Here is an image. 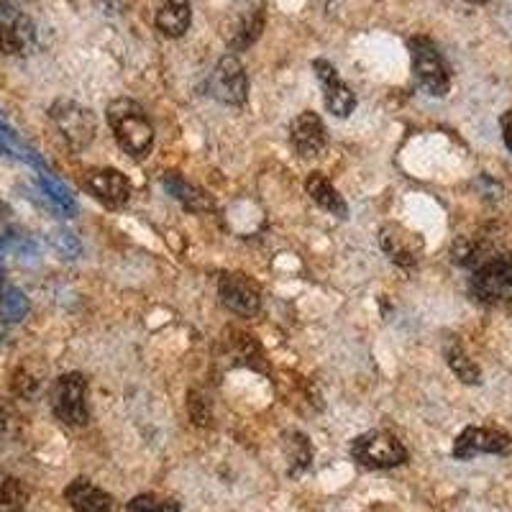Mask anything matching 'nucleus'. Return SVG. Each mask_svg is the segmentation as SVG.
<instances>
[{
    "label": "nucleus",
    "mask_w": 512,
    "mask_h": 512,
    "mask_svg": "<svg viewBox=\"0 0 512 512\" xmlns=\"http://www.w3.org/2000/svg\"><path fill=\"white\" fill-rule=\"evenodd\" d=\"M105 116H108V123H111L113 134H116L123 152L131 154L134 159H144L146 154L152 152L154 128L139 103L128 98H118L108 103Z\"/></svg>",
    "instance_id": "f257e3e1"
},
{
    "label": "nucleus",
    "mask_w": 512,
    "mask_h": 512,
    "mask_svg": "<svg viewBox=\"0 0 512 512\" xmlns=\"http://www.w3.org/2000/svg\"><path fill=\"white\" fill-rule=\"evenodd\" d=\"M410 59H413V77L418 82V88L423 93L433 95V98H443L451 88V75L443 62L441 52L436 49L431 39L425 36H413L408 41Z\"/></svg>",
    "instance_id": "f03ea898"
},
{
    "label": "nucleus",
    "mask_w": 512,
    "mask_h": 512,
    "mask_svg": "<svg viewBox=\"0 0 512 512\" xmlns=\"http://www.w3.org/2000/svg\"><path fill=\"white\" fill-rule=\"evenodd\" d=\"M88 379L82 377L80 372H67L62 377L54 379L52 384V413L57 420L72 428H82L90 423V410H88Z\"/></svg>",
    "instance_id": "7ed1b4c3"
},
{
    "label": "nucleus",
    "mask_w": 512,
    "mask_h": 512,
    "mask_svg": "<svg viewBox=\"0 0 512 512\" xmlns=\"http://www.w3.org/2000/svg\"><path fill=\"white\" fill-rule=\"evenodd\" d=\"M472 295L484 305H502L512 300V254H497L474 269Z\"/></svg>",
    "instance_id": "20e7f679"
},
{
    "label": "nucleus",
    "mask_w": 512,
    "mask_h": 512,
    "mask_svg": "<svg viewBox=\"0 0 512 512\" xmlns=\"http://www.w3.org/2000/svg\"><path fill=\"white\" fill-rule=\"evenodd\" d=\"M49 116H52L54 126L59 128V134L67 141V146L75 149V152L85 149L98 134V121H95L93 113L85 105L75 103V100H57Z\"/></svg>",
    "instance_id": "39448f33"
},
{
    "label": "nucleus",
    "mask_w": 512,
    "mask_h": 512,
    "mask_svg": "<svg viewBox=\"0 0 512 512\" xmlns=\"http://www.w3.org/2000/svg\"><path fill=\"white\" fill-rule=\"evenodd\" d=\"M351 456L369 469H395L408 461V451L387 431H369L351 446Z\"/></svg>",
    "instance_id": "423d86ee"
},
{
    "label": "nucleus",
    "mask_w": 512,
    "mask_h": 512,
    "mask_svg": "<svg viewBox=\"0 0 512 512\" xmlns=\"http://www.w3.org/2000/svg\"><path fill=\"white\" fill-rule=\"evenodd\" d=\"M210 95L226 105H244L249 95V80H246L244 64L236 54H226L216 64V70L210 75L208 82Z\"/></svg>",
    "instance_id": "0eeeda50"
},
{
    "label": "nucleus",
    "mask_w": 512,
    "mask_h": 512,
    "mask_svg": "<svg viewBox=\"0 0 512 512\" xmlns=\"http://www.w3.org/2000/svg\"><path fill=\"white\" fill-rule=\"evenodd\" d=\"M36 41L31 18L13 3L0 0V54H26Z\"/></svg>",
    "instance_id": "6e6552de"
},
{
    "label": "nucleus",
    "mask_w": 512,
    "mask_h": 512,
    "mask_svg": "<svg viewBox=\"0 0 512 512\" xmlns=\"http://www.w3.org/2000/svg\"><path fill=\"white\" fill-rule=\"evenodd\" d=\"M218 292H221V303L233 315H241V318H254L262 308V292L246 274H221Z\"/></svg>",
    "instance_id": "1a4fd4ad"
},
{
    "label": "nucleus",
    "mask_w": 512,
    "mask_h": 512,
    "mask_svg": "<svg viewBox=\"0 0 512 512\" xmlns=\"http://www.w3.org/2000/svg\"><path fill=\"white\" fill-rule=\"evenodd\" d=\"M379 246L397 267H413L423 256V239L400 223H387L379 228Z\"/></svg>",
    "instance_id": "9d476101"
},
{
    "label": "nucleus",
    "mask_w": 512,
    "mask_h": 512,
    "mask_svg": "<svg viewBox=\"0 0 512 512\" xmlns=\"http://www.w3.org/2000/svg\"><path fill=\"white\" fill-rule=\"evenodd\" d=\"M510 443V436L505 431L472 425V428L461 431L454 441V456L461 461H469L479 454H505Z\"/></svg>",
    "instance_id": "9b49d317"
},
{
    "label": "nucleus",
    "mask_w": 512,
    "mask_h": 512,
    "mask_svg": "<svg viewBox=\"0 0 512 512\" xmlns=\"http://www.w3.org/2000/svg\"><path fill=\"white\" fill-rule=\"evenodd\" d=\"M290 144L292 149H295L297 157H303V159H313L318 157V154L326 152V146H328L326 123L320 121L318 113L305 111L292 121Z\"/></svg>",
    "instance_id": "f8f14e48"
},
{
    "label": "nucleus",
    "mask_w": 512,
    "mask_h": 512,
    "mask_svg": "<svg viewBox=\"0 0 512 512\" xmlns=\"http://www.w3.org/2000/svg\"><path fill=\"white\" fill-rule=\"evenodd\" d=\"M313 70L318 75V80L323 82V98H326V108L338 118H346L354 113L356 108V95L351 93V88L341 80V75L336 72L328 59H315Z\"/></svg>",
    "instance_id": "ddd939ff"
},
{
    "label": "nucleus",
    "mask_w": 512,
    "mask_h": 512,
    "mask_svg": "<svg viewBox=\"0 0 512 512\" xmlns=\"http://www.w3.org/2000/svg\"><path fill=\"white\" fill-rule=\"evenodd\" d=\"M85 187L105 208H123L131 198V182L118 169H93L85 177Z\"/></svg>",
    "instance_id": "4468645a"
},
{
    "label": "nucleus",
    "mask_w": 512,
    "mask_h": 512,
    "mask_svg": "<svg viewBox=\"0 0 512 512\" xmlns=\"http://www.w3.org/2000/svg\"><path fill=\"white\" fill-rule=\"evenodd\" d=\"M64 497L75 512H118L116 500L85 477L75 479L64 489Z\"/></svg>",
    "instance_id": "2eb2a0df"
},
{
    "label": "nucleus",
    "mask_w": 512,
    "mask_h": 512,
    "mask_svg": "<svg viewBox=\"0 0 512 512\" xmlns=\"http://www.w3.org/2000/svg\"><path fill=\"white\" fill-rule=\"evenodd\" d=\"M190 0H162L157 8V29L169 39H180L190 29Z\"/></svg>",
    "instance_id": "dca6fc26"
},
{
    "label": "nucleus",
    "mask_w": 512,
    "mask_h": 512,
    "mask_svg": "<svg viewBox=\"0 0 512 512\" xmlns=\"http://www.w3.org/2000/svg\"><path fill=\"white\" fill-rule=\"evenodd\" d=\"M305 190H308V195L313 198L315 205H320V208L333 213V216L338 218L349 216V205H346V200L338 195V190L331 185V180H328L326 175L310 172L308 180H305Z\"/></svg>",
    "instance_id": "f3484780"
},
{
    "label": "nucleus",
    "mask_w": 512,
    "mask_h": 512,
    "mask_svg": "<svg viewBox=\"0 0 512 512\" xmlns=\"http://www.w3.org/2000/svg\"><path fill=\"white\" fill-rule=\"evenodd\" d=\"M164 190H167L175 200H180L190 213H205V210H213V200H210L208 192L190 185L187 180H182L177 172H169V175L164 177Z\"/></svg>",
    "instance_id": "a211bd4d"
},
{
    "label": "nucleus",
    "mask_w": 512,
    "mask_h": 512,
    "mask_svg": "<svg viewBox=\"0 0 512 512\" xmlns=\"http://www.w3.org/2000/svg\"><path fill=\"white\" fill-rule=\"evenodd\" d=\"M262 29H264V6L259 3V6H251L249 11L241 13V18L231 29V36H228V47H231L233 52H244L246 47H251V44L259 39Z\"/></svg>",
    "instance_id": "6ab92c4d"
},
{
    "label": "nucleus",
    "mask_w": 512,
    "mask_h": 512,
    "mask_svg": "<svg viewBox=\"0 0 512 512\" xmlns=\"http://www.w3.org/2000/svg\"><path fill=\"white\" fill-rule=\"evenodd\" d=\"M446 361H448V367L454 369V374L464 384H479V382H482V372H479L477 364H474V361L466 356V351L461 349V346H456V344L448 346Z\"/></svg>",
    "instance_id": "aec40b11"
},
{
    "label": "nucleus",
    "mask_w": 512,
    "mask_h": 512,
    "mask_svg": "<svg viewBox=\"0 0 512 512\" xmlns=\"http://www.w3.org/2000/svg\"><path fill=\"white\" fill-rule=\"evenodd\" d=\"M26 313H29V300L21 290L16 287H6L0 292V318L8 320V323H18L24 320Z\"/></svg>",
    "instance_id": "412c9836"
},
{
    "label": "nucleus",
    "mask_w": 512,
    "mask_h": 512,
    "mask_svg": "<svg viewBox=\"0 0 512 512\" xmlns=\"http://www.w3.org/2000/svg\"><path fill=\"white\" fill-rule=\"evenodd\" d=\"M287 459H290V474L295 477V474L305 472L310 464V443L308 438L303 436V433H290L287 436Z\"/></svg>",
    "instance_id": "4be33fe9"
},
{
    "label": "nucleus",
    "mask_w": 512,
    "mask_h": 512,
    "mask_svg": "<svg viewBox=\"0 0 512 512\" xmlns=\"http://www.w3.org/2000/svg\"><path fill=\"white\" fill-rule=\"evenodd\" d=\"M26 500H29V489L18 479H6L0 484V512H21Z\"/></svg>",
    "instance_id": "5701e85b"
},
{
    "label": "nucleus",
    "mask_w": 512,
    "mask_h": 512,
    "mask_svg": "<svg viewBox=\"0 0 512 512\" xmlns=\"http://www.w3.org/2000/svg\"><path fill=\"white\" fill-rule=\"evenodd\" d=\"M128 512H182L175 500L157 495H139L128 502Z\"/></svg>",
    "instance_id": "b1692460"
},
{
    "label": "nucleus",
    "mask_w": 512,
    "mask_h": 512,
    "mask_svg": "<svg viewBox=\"0 0 512 512\" xmlns=\"http://www.w3.org/2000/svg\"><path fill=\"white\" fill-rule=\"evenodd\" d=\"M41 185H44V190H47V195L54 200L57 208H62L64 213H72V210H75V200H72L70 192L64 190L62 182L52 180L49 175H41Z\"/></svg>",
    "instance_id": "393cba45"
},
{
    "label": "nucleus",
    "mask_w": 512,
    "mask_h": 512,
    "mask_svg": "<svg viewBox=\"0 0 512 512\" xmlns=\"http://www.w3.org/2000/svg\"><path fill=\"white\" fill-rule=\"evenodd\" d=\"M13 392L21 397H34L36 392H39V379L31 372H26V369H18V372L13 374Z\"/></svg>",
    "instance_id": "a878e982"
},
{
    "label": "nucleus",
    "mask_w": 512,
    "mask_h": 512,
    "mask_svg": "<svg viewBox=\"0 0 512 512\" xmlns=\"http://www.w3.org/2000/svg\"><path fill=\"white\" fill-rule=\"evenodd\" d=\"M190 415L195 423L208 425L210 410H208V405H205V397L200 395V392H190Z\"/></svg>",
    "instance_id": "bb28decb"
},
{
    "label": "nucleus",
    "mask_w": 512,
    "mask_h": 512,
    "mask_svg": "<svg viewBox=\"0 0 512 512\" xmlns=\"http://www.w3.org/2000/svg\"><path fill=\"white\" fill-rule=\"evenodd\" d=\"M52 241H54V244H57V246H62V249L67 251V254H77V251H80V246H77L75 236H70V233H64V231L54 233Z\"/></svg>",
    "instance_id": "cd10ccee"
},
{
    "label": "nucleus",
    "mask_w": 512,
    "mask_h": 512,
    "mask_svg": "<svg viewBox=\"0 0 512 512\" xmlns=\"http://www.w3.org/2000/svg\"><path fill=\"white\" fill-rule=\"evenodd\" d=\"M500 126H502V139H505V146L512 152V108L502 116Z\"/></svg>",
    "instance_id": "c85d7f7f"
},
{
    "label": "nucleus",
    "mask_w": 512,
    "mask_h": 512,
    "mask_svg": "<svg viewBox=\"0 0 512 512\" xmlns=\"http://www.w3.org/2000/svg\"><path fill=\"white\" fill-rule=\"evenodd\" d=\"M3 428H6V413H3V405H0V436H3Z\"/></svg>",
    "instance_id": "c756f323"
},
{
    "label": "nucleus",
    "mask_w": 512,
    "mask_h": 512,
    "mask_svg": "<svg viewBox=\"0 0 512 512\" xmlns=\"http://www.w3.org/2000/svg\"><path fill=\"white\" fill-rule=\"evenodd\" d=\"M469 3H487V0H469Z\"/></svg>",
    "instance_id": "7c9ffc66"
},
{
    "label": "nucleus",
    "mask_w": 512,
    "mask_h": 512,
    "mask_svg": "<svg viewBox=\"0 0 512 512\" xmlns=\"http://www.w3.org/2000/svg\"><path fill=\"white\" fill-rule=\"evenodd\" d=\"M0 123H3V121H0Z\"/></svg>",
    "instance_id": "2f4dec72"
}]
</instances>
